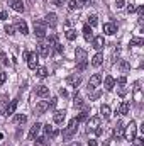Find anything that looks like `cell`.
I'll return each mask as SVG.
<instances>
[{
	"label": "cell",
	"mask_w": 144,
	"mask_h": 146,
	"mask_svg": "<svg viewBox=\"0 0 144 146\" xmlns=\"http://www.w3.org/2000/svg\"><path fill=\"white\" fill-rule=\"evenodd\" d=\"M39 56H42V58H48L49 54H51V48L46 44V42H39L37 44V51H36Z\"/></svg>",
	"instance_id": "cell-8"
},
{
	"label": "cell",
	"mask_w": 144,
	"mask_h": 146,
	"mask_svg": "<svg viewBox=\"0 0 144 146\" xmlns=\"http://www.w3.org/2000/svg\"><path fill=\"white\" fill-rule=\"evenodd\" d=\"M110 114H112V110H110V107H108L107 104H104L102 107H100V115H102V119H110Z\"/></svg>",
	"instance_id": "cell-26"
},
{
	"label": "cell",
	"mask_w": 144,
	"mask_h": 146,
	"mask_svg": "<svg viewBox=\"0 0 144 146\" xmlns=\"http://www.w3.org/2000/svg\"><path fill=\"white\" fill-rule=\"evenodd\" d=\"M78 126H80V122H78V119L75 117V119H71L70 121V124L63 129V139H71L73 136L76 134V131H78Z\"/></svg>",
	"instance_id": "cell-1"
},
{
	"label": "cell",
	"mask_w": 144,
	"mask_h": 146,
	"mask_svg": "<svg viewBox=\"0 0 144 146\" xmlns=\"http://www.w3.org/2000/svg\"><path fill=\"white\" fill-rule=\"evenodd\" d=\"M56 42H58V36H56V34H51V36L48 37V46H49V48H51L53 44H56Z\"/></svg>",
	"instance_id": "cell-40"
},
{
	"label": "cell",
	"mask_w": 144,
	"mask_h": 146,
	"mask_svg": "<svg viewBox=\"0 0 144 146\" xmlns=\"http://www.w3.org/2000/svg\"><path fill=\"white\" fill-rule=\"evenodd\" d=\"M17 106H19V99H14V100H10V104H7V107L3 110V114L9 117V115H12V114H15V109H17Z\"/></svg>",
	"instance_id": "cell-12"
},
{
	"label": "cell",
	"mask_w": 144,
	"mask_h": 146,
	"mask_svg": "<svg viewBox=\"0 0 144 146\" xmlns=\"http://www.w3.org/2000/svg\"><path fill=\"white\" fill-rule=\"evenodd\" d=\"M104 87H105L107 92H112V90H114V87H115V78H114L112 75H107V76L104 78Z\"/></svg>",
	"instance_id": "cell-18"
},
{
	"label": "cell",
	"mask_w": 144,
	"mask_h": 146,
	"mask_svg": "<svg viewBox=\"0 0 144 146\" xmlns=\"http://www.w3.org/2000/svg\"><path fill=\"white\" fill-rule=\"evenodd\" d=\"M100 83H102V75H100V73H95V75H92V76H90L88 85H87V90H88V92H93Z\"/></svg>",
	"instance_id": "cell-5"
},
{
	"label": "cell",
	"mask_w": 144,
	"mask_h": 146,
	"mask_svg": "<svg viewBox=\"0 0 144 146\" xmlns=\"http://www.w3.org/2000/svg\"><path fill=\"white\" fill-rule=\"evenodd\" d=\"M7 19H9V14H7L5 10H2V12H0V21H7Z\"/></svg>",
	"instance_id": "cell-49"
},
{
	"label": "cell",
	"mask_w": 144,
	"mask_h": 146,
	"mask_svg": "<svg viewBox=\"0 0 144 146\" xmlns=\"http://www.w3.org/2000/svg\"><path fill=\"white\" fill-rule=\"evenodd\" d=\"M59 95H61V97H68V92H66L65 88H61V90H59Z\"/></svg>",
	"instance_id": "cell-51"
},
{
	"label": "cell",
	"mask_w": 144,
	"mask_h": 146,
	"mask_svg": "<svg viewBox=\"0 0 144 146\" xmlns=\"http://www.w3.org/2000/svg\"><path fill=\"white\" fill-rule=\"evenodd\" d=\"M132 141H134V146H143L144 145V139H143V138H134Z\"/></svg>",
	"instance_id": "cell-43"
},
{
	"label": "cell",
	"mask_w": 144,
	"mask_h": 146,
	"mask_svg": "<svg viewBox=\"0 0 144 146\" xmlns=\"http://www.w3.org/2000/svg\"><path fill=\"white\" fill-rule=\"evenodd\" d=\"M98 24V17L97 15H88V26L90 27H95Z\"/></svg>",
	"instance_id": "cell-35"
},
{
	"label": "cell",
	"mask_w": 144,
	"mask_h": 146,
	"mask_svg": "<svg viewBox=\"0 0 144 146\" xmlns=\"http://www.w3.org/2000/svg\"><path fill=\"white\" fill-rule=\"evenodd\" d=\"M119 68H120V72H122V73H127L129 70H131V63H129L127 60H120Z\"/></svg>",
	"instance_id": "cell-28"
},
{
	"label": "cell",
	"mask_w": 144,
	"mask_h": 146,
	"mask_svg": "<svg viewBox=\"0 0 144 146\" xmlns=\"http://www.w3.org/2000/svg\"><path fill=\"white\" fill-rule=\"evenodd\" d=\"M36 73H37L39 78H46V76H48V68H46V66H37Z\"/></svg>",
	"instance_id": "cell-30"
},
{
	"label": "cell",
	"mask_w": 144,
	"mask_h": 146,
	"mask_svg": "<svg viewBox=\"0 0 144 146\" xmlns=\"http://www.w3.org/2000/svg\"><path fill=\"white\" fill-rule=\"evenodd\" d=\"M32 2H34V0H29V3H32Z\"/></svg>",
	"instance_id": "cell-56"
},
{
	"label": "cell",
	"mask_w": 144,
	"mask_h": 146,
	"mask_svg": "<svg viewBox=\"0 0 144 146\" xmlns=\"http://www.w3.org/2000/svg\"><path fill=\"white\" fill-rule=\"evenodd\" d=\"M83 37H85L87 41H92V39H93V31H92V27H90L88 24L83 27Z\"/></svg>",
	"instance_id": "cell-27"
},
{
	"label": "cell",
	"mask_w": 144,
	"mask_h": 146,
	"mask_svg": "<svg viewBox=\"0 0 144 146\" xmlns=\"http://www.w3.org/2000/svg\"><path fill=\"white\" fill-rule=\"evenodd\" d=\"M44 133H46V136H48L49 139H54V138L59 134V131H58L56 127H53L51 124H46V126H44Z\"/></svg>",
	"instance_id": "cell-16"
},
{
	"label": "cell",
	"mask_w": 144,
	"mask_h": 146,
	"mask_svg": "<svg viewBox=\"0 0 144 146\" xmlns=\"http://www.w3.org/2000/svg\"><path fill=\"white\" fill-rule=\"evenodd\" d=\"M5 80H7V73L2 72V73H0V87H2L3 83H5Z\"/></svg>",
	"instance_id": "cell-46"
},
{
	"label": "cell",
	"mask_w": 144,
	"mask_h": 146,
	"mask_svg": "<svg viewBox=\"0 0 144 146\" xmlns=\"http://www.w3.org/2000/svg\"><path fill=\"white\" fill-rule=\"evenodd\" d=\"M71 146H81V145H80V143H75V145H71Z\"/></svg>",
	"instance_id": "cell-54"
},
{
	"label": "cell",
	"mask_w": 144,
	"mask_h": 146,
	"mask_svg": "<svg viewBox=\"0 0 144 146\" xmlns=\"http://www.w3.org/2000/svg\"><path fill=\"white\" fill-rule=\"evenodd\" d=\"M119 54H120V49L117 48V49L114 51V54H112V61H117V60H119Z\"/></svg>",
	"instance_id": "cell-45"
},
{
	"label": "cell",
	"mask_w": 144,
	"mask_h": 146,
	"mask_svg": "<svg viewBox=\"0 0 144 146\" xmlns=\"http://www.w3.org/2000/svg\"><path fill=\"white\" fill-rule=\"evenodd\" d=\"M92 46H93V49L100 51V49L105 46V39H104V36H93V39H92Z\"/></svg>",
	"instance_id": "cell-13"
},
{
	"label": "cell",
	"mask_w": 144,
	"mask_h": 146,
	"mask_svg": "<svg viewBox=\"0 0 144 146\" xmlns=\"http://www.w3.org/2000/svg\"><path fill=\"white\" fill-rule=\"evenodd\" d=\"M104 63V54L102 53H97L93 58H92V66H95V68H98L100 65Z\"/></svg>",
	"instance_id": "cell-23"
},
{
	"label": "cell",
	"mask_w": 144,
	"mask_h": 146,
	"mask_svg": "<svg viewBox=\"0 0 144 146\" xmlns=\"http://www.w3.org/2000/svg\"><path fill=\"white\" fill-rule=\"evenodd\" d=\"M41 127H42V126H41L39 122H36V124L31 127V131H29V139H31V141H34L37 136H39V133H41Z\"/></svg>",
	"instance_id": "cell-21"
},
{
	"label": "cell",
	"mask_w": 144,
	"mask_h": 146,
	"mask_svg": "<svg viewBox=\"0 0 144 146\" xmlns=\"http://www.w3.org/2000/svg\"><path fill=\"white\" fill-rule=\"evenodd\" d=\"M66 83L71 85L73 88H78V85L81 83V76L80 75H70V76H66Z\"/></svg>",
	"instance_id": "cell-17"
},
{
	"label": "cell",
	"mask_w": 144,
	"mask_h": 146,
	"mask_svg": "<svg viewBox=\"0 0 144 146\" xmlns=\"http://www.w3.org/2000/svg\"><path fill=\"white\" fill-rule=\"evenodd\" d=\"M15 27L19 29V33H20L22 36L29 34V29H27V24H26V21H22V19H15Z\"/></svg>",
	"instance_id": "cell-14"
},
{
	"label": "cell",
	"mask_w": 144,
	"mask_h": 146,
	"mask_svg": "<svg viewBox=\"0 0 144 146\" xmlns=\"http://www.w3.org/2000/svg\"><path fill=\"white\" fill-rule=\"evenodd\" d=\"M9 5H10L15 12H24V10H26V7H24V2H22V0H10V2H9Z\"/></svg>",
	"instance_id": "cell-20"
},
{
	"label": "cell",
	"mask_w": 144,
	"mask_h": 146,
	"mask_svg": "<svg viewBox=\"0 0 144 146\" xmlns=\"http://www.w3.org/2000/svg\"><path fill=\"white\" fill-rule=\"evenodd\" d=\"M3 29H5V33H7L9 36H14V34H15V27H14L12 24H5Z\"/></svg>",
	"instance_id": "cell-36"
},
{
	"label": "cell",
	"mask_w": 144,
	"mask_h": 146,
	"mask_svg": "<svg viewBox=\"0 0 144 146\" xmlns=\"http://www.w3.org/2000/svg\"><path fill=\"white\" fill-rule=\"evenodd\" d=\"M56 104H58V99H56V97H53V99L48 102V109H54V107H56Z\"/></svg>",
	"instance_id": "cell-41"
},
{
	"label": "cell",
	"mask_w": 144,
	"mask_h": 146,
	"mask_svg": "<svg viewBox=\"0 0 144 146\" xmlns=\"http://www.w3.org/2000/svg\"><path fill=\"white\" fill-rule=\"evenodd\" d=\"M114 138L115 139L124 138V124H122V121H117L115 122V126H114Z\"/></svg>",
	"instance_id": "cell-11"
},
{
	"label": "cell",
	"mask_w": 144,
	"mask_h": 146,
	"mask_svg": "<svg viewBox=\"0 0 144 146\" xmlns=\"http://www.w3.org/2000/svg\"><path fill=\"white\" fill-rule=\"evenodd\" d=\"M66 39H68V41H75V39H76V31L68 29V31H66Z\"/></svg>",
	"instance_id": "cell-39"
},
{
	"label": "cell",
	"mask_w": 144,
	"mask_h": 146,
	"mask_svg": "<svg viewBox=\"0 0 144 146\" xmlns=\"http://www.w3.org/2000/svg\"><path fill=\"white\" fill-rule=\"evenodd\" d=\"M88 146H98V145H97L95 139H90V141H88Z\"/></svg>",
	"instance_id": "cell-52"
},
{
	"label": "cell",
	"mask_w": 144,
	"mask_h": 146,
	"mask_svg": "<svg viewBox=\"0 0 144 146\" xmlns=\"http://www.w3.org/2000/svg\"><path fill=\"white\" fill-rule=\"evenodd\" d=\"M2 138H3V134H2V133H0V139H2Z\"/></svg>",
	"instance_id": "cell-55"
},
{
	"label": "cell",
	"mask_w": 144,
	"mask_h": 146,
	"mask_svg": "<svg viewBox=\"0 0 144 146\" xmlns=\"http://www.w3.org/2000/svg\"><path fill=\"white\" fill-rule=\"evenodd\" d=\"M53 3H54L56 7H63V5L66 3V0H53Z\"/></svg>",
	"instance_id": "cell-48"
},
{
	"label": "cell",
	"mask_w": 144,
	"mask_h": 146,
	"mask_svg": "<svg viewBox=\"0 0 144 146\" xmlns=\"http://www.w3.org/2000/svg\"><path fill=\"white\" fill-rule=\"evenodd\" d=\"M75 58H76V63H78V70L83 72L87 68V51L83 48H76L75 49Z\"/></svg>",
	"instance_id": "cell-2"
},
{
	"label": "cell",
	"mask_w": 144,
	"mask_h": 146,
	"mask_svg": "<svg viewBox=\"0 0 144 146\" xmlns=\"http://www.w3.org/2000/svg\"><path fill=\"white\" fill-rule=\"evenodd\" d=\"M46 110H48V102L46 100H41V102H37L36 107H34V114L36 115H42Z\"/></svg>",
	"instance_id": "cell-19"
},
{
	"label": "cell",
	"mask_w": 144,
	"mask_h": 146,
	"mask_svg": "<svg viewBox=\"0 0 144 146\" xmlns=\"http://www.w3.org/2000/svg\"><path fill=\"white\" fill-rule=\"evenodd\" d=\"M126 83H127V78L126 76H120L119 80H117V92H119V95L120 97H126V94H127V87H126Z\"/></svg>",
	"instance_id": "cell-7"
},
{
	"label": "cell",
	"mask_w": 144,
	"mask_h": 146,
	"mask_svg": "<svg viewBox=\"0 0 144 146\" xmlns=\"http://www.w3.org/2000/svg\"><path fill=\"white\" fill-rule=\"evenodd\" d=\"M100 95H102V92H95V94H93V95L90 97V100H95V99H98Z\"/></svg>",
	"instance_id": "cell-50"
},
{
	"label": "cell",
	"mask_w": 144,
	"mask_h": 146,
	"mask_svg": "<svg viewBox=\"0 0 144 146\" xmlns=\"http://www.w3.org/2000/svg\"><path fill=\"white\" fill-rule=\"evenodd\" d=\"M44 22H46V26L56 27V26H58V15H56L54 12H48L46 17H44Z\"/></svg>",
	"instance_id": "cell-9"
},
{
	"label": "cell",
	"mask_w": 144,
	"mask_h": 146,
	"mask_svg": "<svg viewBox=\"0 0 144 146\" xmlns=\"http://www.w3.org/2000/svg\"><path fill=\"white\" fill-rule=\"evenodd\" d=\"M36 143L39 146H46V145H49V143H51V139H49L48 136H41V138H36Z\"/></svg>",
	"instance_id": "cell-31"
},
{
	"label": "cell",
	"mask_w": 144,
	"mask_h": 146,
	"mask_svg": "<svg viewBox=\"0 0 144 146\" xmlns=\"http://www.w3.org/2000/svg\"><path fill=\"white\" fill-rule=\"evenodd\" d=\"M27 121V115H24V114H17L15 117H14V122L15 124H24Z\"/></svg>",
	"instance_id": "cell-32"
},
{
	"label": "cell",
	"mask_w": 144,
	"mask_h": 146,
	"mask_svg": "<svg viewBox=\"0 0 144 146\" xmlns=\"http://www.w3.org/2000/svg\"><path fill=\"white\" fill-rule=\"evenodd\" d=\"M129 110H131L129 102H122V104L119 106V109H117V114H120V115H127V114H129Z\"/></svg>",
	"instance_id": "cell-24"
},
{
	"label": "cell",
	"mask_w": 144,
	"mask_h": 146,
	"mask_svg": "<svg viewBox=\"0 0 144 146\" xmlns=\"http://www.w3.org/2000/svg\"><path fill=\"white\" fill-rule=\"evenodd\" d=\"M76 119H78V122H83V121L88 119V110H87V107H85V110H81V112L76 115Z\"/></svg>",
	"instance_id": "cell-33"
},
{
	"label": "cell",
	"mask_w": 144,
	"mask_h": 146,
	"mask_svg": "<svg viewBox=\"0 0 144 146\" xmlns=\"http://www.w3.org/2000/svg\"><path fill=\"white\" fill-rule=\"evenodd\" d=\"M87 2H88V0H78V3H80V5H85Z\"/></svg>",
	"instance_id": "cell-53"
},
{
	"label": "cell",
	"mask_w": 144,
	"mask_h": 146,
	"mask_svg": "<svg viewBox=\"0 0 144 146\" xmlns=\"http://www.w3.org/2000/svg\"><path fill=\"white\" fill-rule=\"evenodd\" d=\"M73 106H75V109H83V107H87V104L83 102V99H80V97H76V95H75V102H73Z\"/></svg>",
	"instance_id": "cell-29"
},
{
	"label": "cell",
	"mask_w": 144,
	"mask_h": 146,
	"mask_svg": "<svg viewBox=\"0 0 144 146\" xmlns=\"http://www.w3.org/2000/svg\"><path fill=\"white\" fill-rule=\"evenodd\" d=\"M46 33H48V29H46V22L44 21H39V19H34V34H36L37 39H44L46 37Z\"/></svg>",
	"instance_id": "cell-3"
},
{
	"label": "cell",
	"mask_w": 144,
	"mask_h": 146,
	"mask_svg": "<svg viewBox=\"0 0 144 146\" xmlns=\"http://www.w3.org/2000/svg\"><path fill=\"white\" fill-rule=\"evenodd\" d=\"M124 5H126V0H115V7L117 9H122Z\"/></svg>",
	"instance_id": "cell-47"
},
{
	"label": "cell",
	"mask_w": 144,
	"mask_h": 146,
	"mask_svg": "<svg viewBox=\"0 0 144 146\" xmlns=\"http://www.w3.org/2000/svg\"><path fill=\"white\" fill-rule=\"evenodd\" d=\"M80 7H81V5L78 3V0H70V2H68V9H70V10H76V9H80Z\"/></svg>",
	"instance_id": "cell-37"
},
{
	"label": "cell",
	"mask_w": 144,
	"mask_h": 146,
	"mask_svg": "<svg viewBox=\"0 0 144 146\" xmlns=\"http://www.w3.org/2000/svg\"><path fill=\"white\" fill-rule=\"evenodd\" d=\"M136 133H137V124H136V121H131L127 124V127H124V138L127 141H132L136 138Z\"/></svg>",
	"instance_id": "cell-4"
},
{
	"label": "cell",
	"mask_w": 144,
	"mask_h": 146,
	"mask_svg": "<svg viewBox=\"0 0 144 146\" xmlns=\"http://www.w3.org/2000/svg\"><path fill=\"white\" fill-rule=\"evenodd\" d=\"M51 48H53V53H54V54H59V53H63V46H61L59 42H56V44H53Z\"/></svg>",
	"instance_id": "cell-38"
},
{
	"label": "cell",
	"mask_w": 144,
	"mask_h": 146,
	"mask_svg": "<svg viewBox=\"0 0 144 146\" xmlns=\"http://www.w3.org/2000/svg\"><path fill=\"white\" fill-rule=\"evenodd\" d=\"M0 60H2V63H3L5 66H9V58H7L5 53H0Z\"/></svg>",
	"instance_id": "cell-42"
},
{
	"label": "cell",
	"mask_w": 144,
	"mask_h": 146,
	"mask_svg": "<svg viewBox=\"0 0 144 146\" xmlns=\"http://www.w3.org/2000/svg\"><path fill=\"white\" fill-rule=\"evenodd\" d=\"M37 63H39V54L36 51L34 53H29V58H27V66L31 70H36L37 68Z\"/></svg>",
	"instance_id": "cell-10"
},
{
	"label": "cell",
	"mask_w": 144,
	"mask_h": 146,
	"mask_svg": "<svg viewBox=\"0 0 144 146\" xmlns=\"http://www.w3.org/2000/svg\"><path fill=\"white\" fill-rule=\"evenodd\" d=\"M143 44H144V39H143V37H132L129 46H143Z\"/></svg>",
	"instance_id": "cell-34"
},
{
	"label": "cell",
	"mask_w": 144,
	"mask_h": 146,
	"mask_svg": "<svg viewBox=\"0 0 144 146\" xmlns=\"http://www.w3.org/2000/svg\"><path fill=\"white\" fill-rule=\"evenodd\" d=\"M117 33V26L114 22H107L104 24V34H108V36H114Z\"/></svg>",
	"instance_id": "cell-22"
},
{
	"label": "cell",
	"mask_w": 144,
	"mask_h": 146,
	"mask_svg": "<svg viewBox=\"0 0 144 146\" xmlns=\"http://www.w3.org/2000/svg\"><path fill=\"white\" fill-rule=\"evenodd\" d=\"M102 126V117H98V115H95V117H90V119H87V131L90 133H93L97 127H100Z\"/></svg>",
	"instance_id": "cell-6"
},
{
	"label": "cell",
	"mask_w": 144,
	"mask_h": 146,
	"mask_svg": "<svg viewBox=\"0 0 144 146\" xmlns=\"http://www.w3.org/2000/svg\"><path fill=\"white\" fill-rule=\"evenodd\" d=\"M136 9H137V7H136L134 3H129V5H127V12H129V14H134Z\"/></svg>",
	"instance_id": "cell-44"
},
{
	"label": "cell",
	"mask_w": 144,
	"mask_h": 146,
	"mask_svg": "<svg viewBox=\"0 0 144 146\" xmlns=\"http://www.w3.org/2000/svg\"><path fill=\"white\" fill-rule=\"evenodd\" d=\"M36 95L37 97H48L49 95V88L44 87V85H39V87H36Z\"/></svg>",
	"instance_id": "cell-25"
},
{
	"label": "cell",
	"mask_w": 144,
	"mask_h": 146,
	"mask_svg": "<svg viewBox=\"0 0 144 146\" xmlns=\"http://www.w3.org/2000/svg\"><path fill=\"white\" fill-rule=\"evenodd\" d=\"M65 119H66V110H56V112L53 114V121H54V124H63Z\"/></svg>",
	"instance_id": "cell-15"
}]
</instances>
